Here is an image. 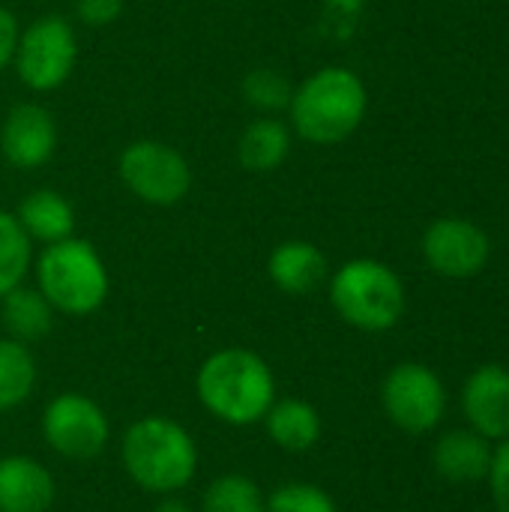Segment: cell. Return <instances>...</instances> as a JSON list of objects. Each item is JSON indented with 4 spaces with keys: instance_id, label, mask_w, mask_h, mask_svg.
Segmentation results:
<instances>
[{
    "instance_id": "6da1fadb",
    "label": "cell",
    "mask_w": 509,
    "mask_h": 512,
    "mask_svg": "<svg viewBox=\"0 0 509 512\" xmlns=\"http://www.w3.org/2000/svg\"><path fill=\"white\" fill-rule=\"evenodd\" d=\"M198 396L222 423L252 426L267 417L276 399V384L270 366L258 354L246 348H225L201 366Z\"/></svg>"
},
{
    "instance_id": "7a4b0ae2",
    "label": "cell",
    "mask_w": 509,
    "mask_h": 512,
    "mask_svg": "<svg viewBox=\"0 0 509 512\" xmlns=\"http://www.w3.org/2000/svg\"><path fill=\"white\" fill-rule=\"evenodd\" d=\"M294 132L318 147H330L357 132L366 114V87L345 66L309 75L291 96Z\"/></svg>"
},
{
    "instance_id": "3957f363",
    "label": "cell",
    "mask_w": 509,
    "mask_h": 512,
    "mask_svg": "<svg viewBox=\"0 0 509 512\" xmlns=\"http://www.w3.org/2000/svg\"><path fill=\"white\" fill-rule=\"evenodd\" d=\"M198 450L183 426L165 417H144L123 438V468L147 492H177L195 477Z\"/></svg>"
},
{
    "instance_id": "277c9868",
    "label": "cell",
    "mask_w": 509,
    "mask_h": 512,
    "mask_svg": "<svg viewBox=\"0 0 509 512\" xmlns=\"http://www.w3.org/2000/svg\"><path fill=\"white\" fill-rule=\"evenodd\" d=\"M42 297L66 315H90L108 297V273L99 252L87 240L66 237L48 243L36 264Z\"/></svg>"
},
{
    "instance_id": "5b68a950",
    "label": "cell",
    "mask_w": 509,
    "mask_h": 512,
    "mask_svg": "<svg viewBox=\"0 0 509 512\" xmlns=\"http://www.w3.org/2000/svg\"><path fill=\"white\" fill-rule=\"evenodd\" d=\"M330 300L351 327L366 333L390 330L405 315L402 279L372 258L348 261L330 282Z\"/></svg>"
},
{
    "instance_id": "8992f818",
    "label": "cell",
    "mask_w": 509,
    "mask_h": 512,
    "mask_svg": "<svg viewBox=\"0 0 509 512\" xmlns=\"http://www.w3.org/2000/svg\"><path fill=\"white\" fill-rule=\"evenodd\" d=\"M123 186L156 207H171L186 198L192 186L189 162L162 141H135L120 156Z\"/></svg>"
},
{
    "instance_id": "52a82bcc",
    "label": "cell",
    "mask_w": 509,
    "mask_h": 512,
    "mask_svg": "<svg viewBox=\"0 0 509 512\" xmlns=\"http://www.w3.org/2000/svg\"><path fill=\"white\" fill-rule=\"evenodd\" d=\"M18 78L30 90H54L60 87L75 66V30L63 15L36 18L21 36L15 48Z\"/></svg>"
},
{
    "instance_id": "ba28073f",
    "label": "cell",
    "mask_w": 509,
    "mask_h": 512,
    "mask_svg": "<svg viewBox=\"0 0 509 512\" xmlns=\"http://www.w3.org/2000/svg\"><path fill=\"white\" fill-rule=\"evenodd\" d=\"M381 399L387 417L411 435L432 432L447 408V393L441 378L423 363L396 366L384 381Z\"/></svg>"
},
{
    "instance_id": "9c48e42d",
    "label": "cell",
    "mask_w": 509,
    "mask_h": 512,
    "mask_svg": "<svg viewBox=\"0 0 509 512\" xmlns=\"http://www.w3.org/2000/svg\"><path fill=\"white\" fill-rule=\"evenodd\" d=\"M42 435L66 459H93L108 444V420L93 399L63 393L45 408Z\"/></svg>"
},
{
    "instance_id": "30bf717a",
    "label": "cell",
    "mask_w": 509,
    "mask_h": 512,
    "mask_svg": "<svg viewBox=\"0 0 509 512\" xmlns=\"http://www.w3.org/2000/svg\"><path fill=\"white\" fill-rule=\"evenodd\" d=\"M489 237L468 219H438L429 225L423 237V255L429 267L447 279H468L477 276L489 261Z\"/></svg>"
},
{
    "instance_id": "8fae6325",
    "label": "cell",
    "mask_w": 509,
    "mask_h": 512,
    "mask_svg": "<svg viewBox=\"0 0 509 512\" xmlns=\"http://www.w3.org/2000/svg\"><path fill=\"white\" fill-rule=\"evenodd\" d=\"M54 147H57V126L42 105L21 102L6 114L0 129V150L9 165L21 171L39 168L51 159Z\"/></svg>"
},
{
    "instance_id": "7c38bea8",
    "label": "cell",
    "mask_w": 509,
    "mask_h": 512,
    "mask_svg": "<svg viewBox=\"0 0 509 512\" xmlns=\"http://www.w3.org/2000/svg\"><path fill=\"white\" fill-rule=\"evenodd\" d=\"M462 411L471 429L489 441L509 438V369L480 366L462 390Z\"/></svg>"
},
{
    "instance_id": "4fadbf2b",
    "label": "cell",
    "mask_w": 509,
    "mask_h": 512,
    "mask_svg": "<svg viewBox=\"0 0 509 512\" xmlns=\"http://www.w3.org/2000/svg\"><path fill=\"white\" fill-rule=\"evenodd\" d=\"M51 501L54 480L36 459H0V512H45Z\"/></svg>"
},
{
    "instance_id": "5bb4252c",
    "label": "cell",
    "mask_w": 509,
    "mask_h": 512,
    "mask_svg": "<svg viewBox=\"0 0 509 512\" xmlns=\"http://www.w3.org/2000/svg\"><path fill=\"white\" fill-rule=\"evenodd\" d=\"M495 447L489 438L477 435L474 429L447 432L435 444V468L450 483H477L489 477Z\"/></svg>"
},
{
    "instance_id": "9a60e30c",
    "label": "cell",
    "mask_w": 509,
    "mask_h": 512,
    "mask_svg": "<svg viewBox=\"0 0 509 512\" xmlns=\"http://www.w3.org/2000/svg\"><path fill=\"white\" fill-rule=\"evenodd\" d=\"M267 273L285 294H312L327 279V258L306 240H288L273 249Z\"/></svg>"
},
{
    "instance_id": "2e32d148",
    "label": "cell",
    "mask_w": 509,
    "mask_h": 512,
    "mask_svg": "<svg viewBox=\"0 0 509 512\" xmlns=\"http://www.w3.org/2000/svg\"><path fill=\"white\" fill-rule=\"evenodd\" d=\"M18 225L24 228V234L30 240H42L48 243H60L66 237H72L75 231V213L69 207V201L51 189H36L30 192L15 213Z\"/></svg>"
},
{
    "instance_id": "e0dca14e",
    "label": "cell",
    "mask_w": 509,
    "mask_h": 512,
    "mask_svg": "<svg viewBox=\"0 0 509 512\" xmlns=\"http://www.w3.org/2000/svg\"><path fill=\"white\" fill-rule=\"evenodd\" d=\"M288 150H291V129L276 117L252 120L237 141V159L252 174L276 171L288 159Z\"/></svg>"
},
{
    "instance_id": "ac0fdd59",
    "label": "cell",
    "mask_w": 509,
    "mask_h": 512,
    "mask_svg": "<svg viewBox=\"0 0 509 512\" xmlns=\"http://www.w3.org/2000/svg\"><path fill=\"white\" fill-rule=\"evenodd\" d=\"M267 432L282 450L303 453L315 447L321 435V417L303 399H282V402H273L267 411Z\"/></svg>"
},
{
    "instance_id": "d6986e66",
    "label": "cell",
    "mask_w": 509,
    "mask_h": 512,
    "mask_svg": "<svg viewBox=\"0 0 509 512\" xmlns=\"http://www.w3.org/2000/svg\"><path fill=\"white\" fill-rule=\"evenodd\" d=\"M51 303L42 291L33 288H12L3 297V324L15 342H36L51 330Z\"/></svg>"
},
{
    "instance_id": "ffe728a7",
    "label": "cell",
    "mask_w": 509,
    "mask_h": 512,
    "mask_svg": "<svg viewBox=\"0 0 509 512\" xmlns=\"http://www.w3.org/2000/svg\"><path fill=\"white\" fill-rule=\"evenodd\" d=\"M36 384V363L24 342L0 339V411L18 408Z\"/></svg>"
},
{
    "instance_id": "44dd1931",
    "label": "cell",
    "mask_w": 509,
    "mask_h": 512,
    "mask_svg": "<svg viewBox=\"0 0 509 512\" xmlns=\"http://www.w3.org/2000/svg\"><path fill=\"white\" fill-rule=\"evenodd\" d=\"M30 267V237L18 219L0 210V300L21 285Z\"/></svg>"
},
{
    "instance_id": "7402d4cb",
    "label": "cell",
    "mask_w": 509,
    "mask_h": 512,
    "mask_svg": "<svg viewBox=\"0 0 509 512\" xmlns=\"http://www.w3.org/2000/svg\"><path fill=\"white\" fill-rule=\"evenodd\" d=\"M201 512H267L261 489L240 474H225L204 492Z\"/></svg>"
},
{
    "instance_id": "603a6c76",
    "label": "cell",
    "mask_w": 509,
    "mask_h": 512,
    "mask_svg": "<svg viewBox=\"0 0 509 512\" xmlns=\"http://www.w3.org/2000/svg\"><path fill=\"white\" fill-rule=\"evenodd\" d=\"M243 93L249 105H255L258 111H282L291 105V96H294L288 78L276 69H252L243 78Z\"/></svg>"
},
{
    "instance_id": "cb8c5ba5",
    "label": "cell",
    "mask_w": 509,
    "mask_h": 512,
    "mask_svg": "<svg viewBox=\"0 0 509 512\" xmlns=\"http://www.w3.org/2000/svg\"><path fill=\"white\" fill-rule=\"evenodd\" d=\"M267 512H339L333 498L309 483H285L267 498Z\"/></svg>"
},
{
    "instance_id": "d4e9b609",
    "label": "cell",
    "mask_w": 509,
    "mask_h": 512,
    "mask_svg": "<svg viewBox=\"0 0 509 512\" xmlns=\"http://www.w3.org/2000/svg\"><path fill=\"white\" fill-rule=\"evenodd\" d=\"M486 480L492 486V501H495L498 512H509V438L498 444Z\"/></svg>"
},
{
    "instance_id": "484cf974",
    "label": "cell",
    "mask_w": 509,
    "mask_h": 512,
    "mask_svg": "<svg viewBox=\"0 0 509 512\" xmlns=\"http://www.w3.org/2000/svg\"><path fill=\"white\" fill-rule=\"evenodd\" d=\"M78 18L90 27H105L111 21H117V15L123 12V0H78L75 3Z\"/></svg>"
},
{
    "instance_id": "4316f807",
    "label": "cell",
    "mask_w": 509,
    "mask_h": 512,
    "mask_svg": "<svg viewBox=\"0 0 509 512\" xmlns=\"http://www.w3.org/2000/svg\"><path fill=\"white\" fill-rule=\"evenodd\" d=\"M18 21L9 9L0 6V69L15 57V48H18Z\"/></svg>"
},
{
    "instance_id": "83f0119b",
    "label": "cell",
    "mask_w": 509,
    "mask_h": 512,
    "mask_svg": "<svg viewBox=\"0 0 509 512\" xmlns=\"http://www.w3.org/2000/svg\"><path fill=\"white\" fill-rule=\"evenodd\" d=\"M153 512H192V507H189V504H183V501H174V498H171V501H162V504H159Z\"/></svg>"
}]
</instances>
